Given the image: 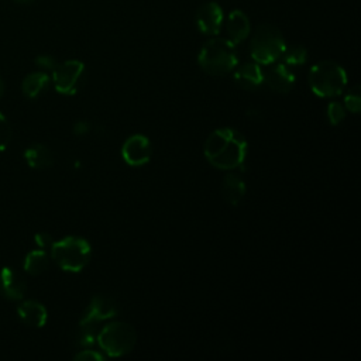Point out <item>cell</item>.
Here are the masks:
<instances>
[{
    "instance_id": "6da1fadb",
    "label": "cell",
    "mask_w": 361,
    "mask_h": 361,
    "mask_svg": "<svg viewBox=\"0 0 361 361\" xmlns=\"http://www.w3.org/2000/svg\"><path fill=\"white\" fill-rule=\"evenodd\" d=\"M247 140L230 127L214 130L204 142V157L217 169L231 171L243 166L247 155Z\"/></svg>"
},
{
    "instance_id": "7a4b0ae2",
    "label": "cell",
    "mask_w": 361,
    "mask_h": 361,
    "mask_svg": "<svg viewBox=\"0 0 361 361\" xmlns=\"http://www.w3.org/2000/svg\"><path fill=\"white\" fill-rule=\"evenodd\" d=\"M197 62L206 73L212 76H224L237 66L238 58L235 45L227 38L213 37L200 48Z\"/></svg>"
},
{
    "instance_id": "3957f363",
    "label": "cell",
    "mask_w": 361,
    "mask_h": 361,
    "mask_svg": "<svg viewBox=\"0 0 361 361\" xmlns=\"http://www.w3.org/2000/svg\"><path fill=\"white\" fill-rule=\"evenodd\" d=\"M345 85V71L334 61H322L309 72V86L320 97H336L343 93Z\"/></svg>"
},
{
    "instance_id": "277c9868",
    "label": "cell",
    "mask_w": 361,
    "mask_h": 361,
    "mask_svg": "<svg viewBox=\"0 0 361 361\" xmlns=\"http://www.w3.org/2000/svg\"><path fill=\"white\" fill-rule=\"evenodd\" d=\"M51 258L58 267L68 272H80L89 262L92 248L90 244L82 237L68 235L59 241H54Z\"/></svg>"
},
{
    "instance_id": "5b68a950",
    "label": "cell",
    "mask_w": 361,
    "mask_h": 361,
    "mask_svg": "<svg viewBox=\"0 0 361 361\" xmlns=\"http://www.w3.org/2000/svg\"><path fill=\"white\" fill-rule=\"evenodd\" d=\"M285 47V38L275 25L261 24L257 27L251 38L250 54L254 62L259 65H269L281 59Z\"/></svg>"
},
{
    "instance_id": "8992f818",
    "label": "cell",
    "mask_w": 361,
    "mask_h": 361,
    "mask_svg": "<svg viewBox=\"0 0 361 361\" xmlns=\"http://www.w3.org/2000/svg\"><path fill=\"white\" fill-rule=\"evenodd\" d=\"M96 341L106 355L121 357L134 348L137 343V333L128 323L113 322L106 324L97 333Z\"/></svg>"
},
{
    "instance_id": "52a82bcc",
    "label": "cell",
    "mask_w": 361,
    "mask_h": 361,
    "mask_svg": "<svg viewBox=\"0 0 361 361\" xmlns=\"http://www.w3.org/2000/svg\"><path fill=\"white\" fill-rule=\"evenodd\" d=\"M85 65L80 61L69 59L62 63H56L52 69V82L56 92L62 94H73L79 90L83 80Z\"/></svg>"
},
{
    "instance_id": "ba28073f",
    "label": "cell",
    "mask_w": 361,
    "mask_h": 361,
    "mask_svg": "<svg viewBox=\"0 0 361 361\" xmlns=\"http://www.w3.org/2000/svg\"><path fill=\"white\" fill-rule=\"evenodd\" d=\"M152 147L149 140L142 134L130 135L121 148L123 159L131 166H141L151 158Z\"/></svg>"
},
{
    "instance_id": "9c48e42d",
    "label": "cell",
    "mask_w": 361,
    "mask_h": 361,
    "mask_svg": "<svg viewBox=\"0 0 361 361\" xmlns=\"http://www.w3.org/2000/svg\"><path fill=\"white\" fill-rule=\"evenodd\" d=\"M195 21L202 34L217 35L223 25V10L219 3L207 1L197 8Z\"/></svg>"
},
{
    "instance_id": "30bf717a",
    "label": "cell",
    "mask_w": 361,
    "mask_h": 361,
    "mask_svg": "<svg viewBox=\"0 0 361 361\" xmlns=\"http://www.w3.org/2000/svg\"><path fill=\"white\" fill-rule=\"evenodd\" d=\"M262 85H267L276 93H289L295 85V75L285 63H269L268 68L262 71Z\"/></svg>"
},
{
    "instance_id": "8fae6325",
    "label": "cell",
    "mask_w": 361,
    "mask_h": 361,
    "mask_svg": "<svg viewBox=\"0 0 361 361\" xmlns=\"http://www.w3.org/2000/svg\"><path fill=\"white\" fill-rule=\"evenodd\" d=\"M117 314V305L104 295H94L85 310L79 324H96L97 322L111 319Z\"/></svg>"
},
{
    "instance_id": "7c38bea8",
    "label": "cell",
    "mask_w": 361,
    "mask_h": 361,
    "mask_svg": "<svg viewBox=\"0 0 361 361\" xmlns=\"http://www.w3.org/2000/svg\"><path fill=\"white\" fill-rule=\"evenodd\" d=\"M27 290L25 279L11 267H4L0 271V293L8 300H20Z\"/></svg>"
},
{
    "instance_id": "4fadbf2b",
    "label": "cell",
    "mask_w": 361,
    "mask_h": 361,
    "mask_svg": "<svg viewBox=\"0 0 361 361\" xmlns=\"http://www.w3.org/2000/svg\"><path fill=\"white\" fill-rule=\"evenodd\" d=\"M251 30L250 20L247 14L241 10H233L226 23V31H227V39L231 41L234 45L243 42Z\"/></svg>"
},
{
    "instance_id": "5bb4252c",
    "label": "cell",
    "mask_w": 361,
    "mask_h": 361,
    "mask_svg": "<svg viewBox=\"0 0 361 361\" xmlns=\"http://www.w3.org/2000/svg\"><path fill=\"white\" fill-rule=\"evenodd\" d=\"M262 68L257 62H247L234 72L235 83L245 90H255L262 85Z\"/></svg>"
},
{
    "instance_id": "9a60e30c",
    "label": "cell",
    "mask_w": 361,
    "mask_h": 361,
    "mask_svg": "<svg viewBox=\"0 0 361 361\" xmlns=\"http://www.w3.org/2000/svg\"><path fill=\"white\" fill-rule=\"evenodd\" d=\"M17 314L23 323L31 327H42L47 323V309L37 300H24L17 307Z\"/></svg>"
},
{
    "instance_id": "2e32d148",
    "label": "cell",
    "mask_w": 361,
    "mask_h": 361,
    "mask_svg": "<svg viewBox=\"0 0 361 361\" xmlns=\"http://www.w3.org/2000/svg\"><path fill=\"white\" fill-rule=\"evenodd\" d=\"M221 193H223V199L228 204L237 206L245 195V183H244V179L241 178V175L235 173V172H228L223 178Z\"/></svg>"
},
{
    "instance_id": "e0dca14e",
    "label": "cell",
    "mask_w": 361,
    "mask_h": 361,
    "mask_svg": "<svg viewBox=\"0 0 361 361\" xmlns=\"http://www.w3.org/2000/svg\"><path fill=\"white\" fill-rule=\"evenodd\" d=\"M25 162L34 169H45L54 164V155L44 144H34L24 151Z\"/></svg>"
},
{
    "instance_id": "ac0fdd59",
    "label": "cell",
    "mask_w": 361,
    "mask_h": 361,
    "mask_svg": "<svg viewBox=\"0 0 361 361\" xmlns=\"http://www.w3.org/2000/svg\"><path fill=\"white\" fill-rule=\"evenodd\" d=\"M49 80L51 79L45 72H32L24 78L21 90L27 97H37L48 87Z\"/></svg>"
},
{
    "instance_id": "d6986e66",
    "label": "cell",
    "mask_w": 361,
    "mask_h": 361,
    "mask_svg": "<svg viewBox=\"0 0 361 361\" xmlns=\"http://www.w3.org/2000/svg\"><path fill=\"white\" fill-rule=\"evenodd\" d=\"M49 265V255L45 250L39 248V250H34L30 251L25 255L24 259V271L28 272L30 275H39L42 274Z\"/></svg>"
},
{
    "instance_id": "ffe728a7",
    "label": "cell",
    "mask_w": 361,
    "mask_h": 361,
    "mask_svg": "<svg viewBox=\"0 0 361 361\" xmlns=\"http://www.w3.org/2000/svg\"><path fill=\"white\" fill-rule=\"evenodd\" d=\"M285 62V65H290V66H298L306 62L307 59V51L305 47L302 45H290V47H285L282 56H281Z\"/></svg>"
},
{
    "instance_id": "44dd1931",
    "label": "cell",
    "mask_w": 361,
    "mask_h": 361,
    "mask_svg": "<svg viewBox=\"0 0 361 361\" xmlns=\"http://www.w3.org/2000/svg\"><path fill=\"white\" fill-rule=\"evenodd\" d=\"M96 324H79L78 343L82 347H92L96 343Z\"/></svg>"
},
{
    "instance_id": "7402d4cb",
    "label": "cell",
    "mask_w": 361,
    "mask_h": 361,
    "mask_svg": "<svg viewBox=\"0 0 361 361\" xmlns=\"http://www.w3.org/2000/svg\"><path fill=\"white\" fill-rule=\"evenodd\" d=\"M344 106L347 110L351 113L357 114L361 110V93H360V86L355 85L348 90V93L344 97Z\"/></svg>"
},
{
    "instance_id": "603a6c76",
    "label": "cell",
    "mask_w": 361,
    "mask_h": 361,
    "mask_svg": "<svg viewBox=\"0 0 361 361\" xmlns=\"http://www.w3.org/2000/svg\"><path fill=\"white\" fill-rule=\"evenodd\" d=\"M327 117L333 126L340 124L345 117V107L338 102H331L327 107Z\"/></svg>"
},
{
    "instance_id": "cb8c5ba5",
    "label": "cell",
    "mask_w": 361,
    "mask_h": 361,
    "mask_svg": "<svg viewBox=\"0 0 361 361\" xmlns=\"http://www.w3.org/2000/svg\"><path fill=\"white\" fill-rule=\"evenodd\" d=\"M11 140V127L8 120L0 113V152L4 151Z\"/></svg>"
},
{
    "instance_id": "d4e9b609",
    "label": "cell",
    "mask_w": 361,
    "mask_h": 361,
    "mask_svg": "<svg viewBox=\"0 0 361 361\" xmlns=\"http://www.w3.org/2000/svg\"><path fill=\"white\" fill-rule=\"evenodd\" d=\"M73 358H75V360H80V361H92V360H94V361H102V360H104V355H103L102 353L96 351V350L85 348V350L79 351Z\"/></svg>"
},
{
    "instance_id": "484cf974",
    "label": "cell",
    "mask_w": 361,
    "mask_h": 361,
    "mask_svg": "<svg viewBox=\"0 0 361 361\" xmlns=\"http://www.w3.org/2000/svg\"><path fill=\"white\" fill-rule=\"evenodd\" d=\"M34 240H35V244L42 250H48L54 244V240L48 233H38V234H35Z\"/></svg>"
},
{
    "instance_id": "4316f807",
    "label": "cell",
    "mask_w": 361,
    "mask_h": 361,
    "mask_svg": "<svg viewBox=\"0 0 361 361\" xmlns=\"http://www.w3.org/2000/svg\"><path fill=\"white\" fill-rule=\"evenodd\" d=\"M35 63L44 69H54L56 66V61L51 55H39L35 58Z\"/></svg>"
},
{
    "instance_id": "83f0119b",
    "label": "cell",
    "mask_w": 361,
    "mask_h": 361,
    "mask_svg": "<svg viewBox=\"0 0 361 361\" xmlns=\"http://www.w3.org/2000/svg\"><path fill=\"white\" fill-rule=\"evenodd\" d=\"M89 128H90V126L86 121H78L75 124V127H73V133L76 135H83V134H86L89 131Z\"/></svg>"
},
{
    "instance_id": "f1b7e54d",
    "label": "cell",
    "mask_w": 361,
    "mask_h": 361,
    "mask_svg": "<svg viewBox=\"0 0 361 361\" xmlns=\"http://www.w3.org/2000/svg\"><path fill=\"white\" fill-rule=\"evenodd\" d=\"M3 93H4V83H3V80L0 79V97L3 96Z\"/></svg>"
},
{
    "instance_id": "f546056e",
    "label": "cell",
    "mask_w": 361,
    "mask_h": 361,
    "mask_svg": "<svg viewBox=\"0 0 361 361\" xmlns=\"http://www.w3.org/2000/svg\"><path fill=\"white\" fill-rule=\"evenodd\" d=\"M16 3H28V1H31V0H14Z\"/></svg>"
}]
</instances>
